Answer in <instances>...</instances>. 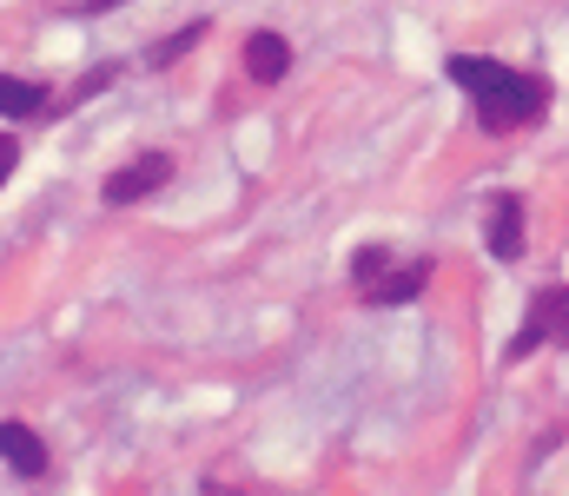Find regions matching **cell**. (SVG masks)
Segmentation results:
<instances>
[{
	"label": "cell",
	"instance_id": "obj_1",
	"mask_svg": "<svg viewBox=\"0 0 569 496\" xmlns=\"http://www.w3.org/2000/svg\"><path fill=\"white\" fill-rule=\"evenodd\" d=\"M450 80L477 100V120L490 133H517V126L543 120V107H550V80L543 73H517V67L483 60V53H450Z\"/></svg>",
	"mask_w": 569,
	"mask_h": 496
},
{
	"label": "cell",
	"instance_id": "obj_2",
	"mask_svg": "<svg viewBox=\"0 0 569 496\" xmlns=\"http://www.w3.org/2000/svg\"><path fill=\"white\" fill-rule=\"evenodd\" d=\"M550 337L569 344V292H563V285H550V292L523 312V331L510 337V357H530V351H537V344H550Z\"/></svg>",
	"mask_w": 569,
	"mask_h": 496
},
{
	"label": "cell",
	"instance_id": "obj_3",
	"mask_svg": "<svg viewBox=\"0 0 569 496\" xmlns=\"http://www.w3.org/2000/svg\"><path fill=\"white\" fill-rule=\"evenodd\" d=\"M166 179H172V160H166V153H140V160H127L107 179V205H140V199H152Z\"/></svg>",
	"mask_w": 569,
	"mask_h": 496
},
{
	"label": "cell",
	"instance_id": "obj_4",
	"mask_svg": "<svg viewBox=\"0 0 569 496\" xmlns=\"http://www.w3.org/2000/svg\"><path fill=\"white\" fill-rule=\"evenodd\" d=\"M246 73L259 80V87H272L291 73V40L272 33V27H259V33H246Z\"/></svg>",
	"mask_w": 569,
	"mask_h": 496
},
{
	"label": "cell",
	"instance_id": "obj_5",
	"mask_svg": "<svg viewBox=\"0 0 569 496\" xmlns=\"http://www.w3.org/2000/svg\"><path fill=\"white\" fill-rule=\"evenodd\" d=\"M490 252L523 259V199L517 192H497V205H490Z\"/></svg>",
	"mask_w": 569,
	"mask_h": 496
},
{
	"label": "cell",
	"instance_id": "obj_6",
	"mask_svg": "<svg viewBox=\"0 0 569 496\" xmlns=\"http://www.w3.org/2000/svg\"><path fill=\"white\" fill-rule=\"evenodd\" d=\"M0 457L13 477H47V444L27 424H0Z\"/></svg>",
	"mask_w": 569,
	"mask_h": 496
},
{
	"label": "cell",
	"instance_id": "obj_7",
	"mask_svg": "<svg viewBox=\"0 0 569 496\" xmlns=\"http://www.w3.org/2000/svg\"><path fill=\"white\" fill-rule=\"evenodd\" d=\"M430 279V259H418V265H405V272H391V279H371L365 285V298L371 305H405V298H418Z\"/></svg>",
	"mask_w": 569,
	"mask_h": 496
},
{
	"label": "cell",
	"instance_id": "obj_8",
	"mask_svg": "<svg viewBox=\"0 0 569 496\" xmlns=\"http://www.w3.org/2000/svg\"><path fill=\"white\" fill-rule=\"evenodd\" d=\"M40 107H47L40 80H0V120H33Z\"/></svg>",
	"mask_w": 569,
	"mask_h": 496
},
{
	"label": "cell",
	"instance_id": "obj_9",
	"mask_svg": "<svg viewBox=\"0 0 569 496\" xmlns=\"http://www.w3.org/2000/svg\"><path fill=\"white\" fill-rule=\"evenodd\" d=\"M199 40H206V20H192V27H179L172 40H159V47H146V67H159V73H166V67H172V60H186V53H192Z\"/></svg>",
	"mask_w": 569,
	"mask_h": 496
},
{
	"label": "cell",
	"instance_id": "obj_10",
	"mask_svg": "<svg viewBox=\"0 0 569 496\" xmlns=\"http://www.w3.org/2000/svg\"><path fill=\"white\" fill-rule=\"evenodd\" d=\"M385 265H391V252H385V245H365V252H358V265H351V272H358V279H365V285H371V279H378V272H385Z\"/></svg>",
	"mask_w": 569,
	"mask_h": 496
},
{
	"label": "cell",
	"instance_id": "obj_11",
	"mask_svg": "<svg viewBox=\"0 0 569 496\" xmlns=\"http://www.w3.org/2000/svg\"><path fill=\"white\" fill-rule=\"evenodd\" d=\"M13 160H20V146H13V133H0V185H7V172H13Z\"/></svg>",
	"mask_w": 569,
	"mask_h": 496
}]
</instances>
